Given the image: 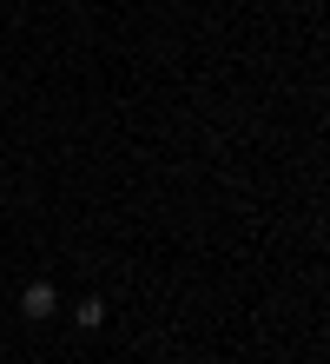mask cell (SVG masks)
Returning a JSON list of instances; mask_svg holds the SVG:
<instances>
[{
  "instance_id": "obj_1",
  "label": "cell",
  "mask_w": 330,
  "mask_h": 364,
  "mask_svg": "<svg viewBox=\"0 0 330 364\" xmlns=\"http://www.w3.org/2000/svg\"><path fill=\"white\" fill-rule=\"evenodd\" d=\"M20 311H27V318H53L60 311V291L47 285V278H33V285L20 291Z\"/></svg>"
},
{
  "instance_id": "obj_2",
  "label": "cell",
  "mask_w": 330,
  "mask_h": 364,
  "mask_svg": "<svg viewBox=\"0 0 330 364\" xmlns=\"http://www.w3.org/2000/svg\"><path fill=\"white\" fill-rule=\"evenodd\" d=\"M79 325H86V331L106 325V305H99V298H79Z\"/></svg>"
}]
</instances>
